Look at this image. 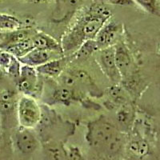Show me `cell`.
<instances>
[{"label":"cell","mask_w":160,"mask_h":160,"mask_svg":"<svg viewBox=\"0 0 160 160\" xmlns=\"http://www.w3.org/2000/svg\"><path fill=\"white\" fill-rule=\"evenodd\" d=\"M112 12L102 3L91 5L62 37V52L76 51L88 40L95 39L104 24L111 18Z\"/></svg>","instance_id":"6da1fadb"},{"label":"cell","mask_w":160,"mask_h":160,"mask_svg":"<svg viewBox=\"0 0 160 160\" xmlns=\"http://www.w3.org/2000/svg\"><path fill=\"white\" fill-rule=\"evenodd\" d=\"M87 139L94 149L104 154H115L122 147V134L108 119L99 118L88 126Z\"/></svg>","instance_id":"7a4b0ae2"},{"label":"cell","mask_w":160,"mask_h":160,"mask_svg":"<svg viewBox=\"0 0 160 160\" xmlns=\"http://www.w3.org/2000/svg\"><path fill=\"white\" fill-rule=\"evenodd\" d=\"M17 117L20 127L33 129L39 124L42 118V110L34 97H20L16 105Z\"/></svg>","instance_id":"3957f363"},{"label":"cell","mask_w":160,"mask_h":160,"mask_svg":"<svg viewBox=\"0 0 160 160\" xmlns=\"http://www.w3.org/2000/svg\"><path fill=\"white\" fill-rule=\"evenodd\" d=\"M95 55L97 62L106 77L113 85H118L122 82V76L115 62V47L112 46L105 49L98 50Z\"/></svg>","instance_id":"277c9868"},{"label":"cell","mask_w":160,"mask_h":160,"mask_svg":"<svg viewBox=\"0 0 160 160\" xmlns=\"http://www.w3.org/2000/svg\"><path fill=\"white\" fill-rule=\"evenodd\" d=\"M85 0H55L51 13V22L56 24L69 22L82 8Z\"/></svg>","instance_id":"5b68a950"},{"label":"cell","mask_w":160,"mask_h":160,"mask_svg":"<svg viewBox=\"0 0 160 160\" xmlns=\"http://www.w3.org/2000/svg\"><path fill=\"white\" fill-rule=\"evenodd\" d=\"M122 30V25L118 22L110 18L103 25L95 38L98 50L112 47L116 43L118 34Z\"/></svg>","instance_id":"8992f818"},{"label":"cell","mask_w":160,"mask_h":160,"mask_svg":"<svg viewBox=\"0 0 160 160\" xmlns=\"http://www.w3.org/2000/svg\"><path fill=\"white\" fill-rule=\"evenodd\" d=\"M38 75L35 68L23 64L21 66L17 87L23 95L33 97L32 95L36 93L38 89Z\"/></svg>","instance_id":"52a82bcc"},{"label":"cell","mask_w":160,"mask_h":160,"mask_svg":"<svg viewBox=\"0 0 160 160\" xmlns=\"http://www.w3.org/2000/svg\"><path fill=\"white\" fill-rule=\"evenodd\" d=\"M72 77V86L71 88L77 91H86L93 96H101L102 92L98 88L94 80L92 79L88 72L83 70L68 69Z\"/></svg>","instance_id":"ba28073f"},{"label":"cell","mask_w":160,"mask_h":160,"mask_svg":"<svg viewBox=\"0 0 160 160\" xmlns=\"http://www.w3.org/2000/svg\"><path fill=\"white\" fill-rule=\"evenodd\" d=\"M15 143L17 148L22 153L31 154L37 149L38 141L35 133L31 129L20 127L15 135Z\"/></svg>","instance_id":"9c48e42d"},{"label":"cell","mask_w":160,"mask_h":160,"mask_svg":"<svg viewBox=\"0 0 160 160\" xmlns=\"http://www.w3.org/2000/svg\"><path fill=\"white\" fill-rule=\"evenodd\" d=\"M115 47V58L117 68L122 78L128 77L132 68V59L128 47L123 42H117Z\"/></svg>","instance_id":"30bf717a"},{"label":"cell","mask_w":160,"mask_h":160,"mask_svg":"<svg viewBox=\"0 0 160 160\" xmlns=\"http://www.w3.org/2000/svg\"><path fill=\"white\" fill-rule=\"evenodd\" d=\"M61 55L56 52L47 51V50L38 49L34 48L32 51H30L28 54L24 55L23 57L18 58L19 62L23 65H28L33 68H37L46 62H49L52 59L58 58V57H55V55Z\"/></svg>","instance_id":"8fae6325"},{"label":"cell","mask_w":160,"mask_h":160,"mask_svg":"<svg viewBox=\"0 0 160 160\" xmlns=\"http://www.w3.org/2000/svg\"><path fill=\"white\" fill-rule=\"evenodd\" d=\"M71 57H60L52 59L42 65L37 67L36 71L39 75L50 78H58L61 73L65 70L66 66Z\"/></svg>","instance_id":"7c38bea8"},{"label":"cell","mask_w":160,"mask_h":160,"mask_svg":"<svg viewBox=\"0 0 160 160\" xmlns=\"http://www.w3.org/2000/svg\"><path fill=\"white\" fill-rule=\"evenodd\" d=\"M31 39L35 48L47 50V51L58 53L61 55L63 54L61 43H59L55 38L46 33L41 31L35 32L31 37Z\"/></svg>","instance_id":"4fadbf2b"},{"label":"cell","mask_w":160,"mask_h":160,"mask_svg":"<svg viewBox=\"0 0 160 160\" xmlns=\"http://www.w3.org/2000/svg\"><path fill=\"white\" fill-rule=\"evenodd\" d=\"M134 113L130 105L127 102L118 106V108L115 113V119L117 124L121 128H128L132 123Z\"/></svg>","instance_id":"5bb4252c"},{"label":"cell","mask_w":160,"mask_h":160,"mask_svg":"<svg viewBox=\"0 0 160 160\" xmlns=\"http://www.w3.org/2000/svg\"><path fill=\"white\" fill-rule=\"evenodd\" d=\"M76 93L75 90L60 85L52 93V100L54 102L69 104L71 101L78 98Z\"/></svg>","instance_id":"9a60e30c"},{"label":"cell","mask_w":160,"mask_h":160,"mask_svg":"<svg viewBox=\"0 0 160 160\" xmlns=\"http://www.w3.org/2000/svg\"><path fill=\"white\" fill-rule=\"evenodd\" d=\"M34 48H35V47L33 44L32 39H31V38H30L27 40L22 41V42L8 46L5 48V51L10 53L13 56L16 57L17 58H19L28 54Z\"/></svg>","instance_id":"2e32d148"},{"label":"cell","mask_w":160,"mask_h":160,"mask_svg":"<svg viewBox=\"0 0 160 160\" xmlns=\"http://www.w3.org/2000/svg\"><path fill=\"white\" fill-rule=\"evenodd\" d=\"M98 51L97 44L95 39L88 40L84 42L79 48L73 53V58L76 60H86L90 58L91 55H95V53Z\"/></svg>","instance_id":"e0dca14e"},{"label":"cell","mask_w":160,"mask_h":160,"mask_svg":"<svg viewBox=\"0 0 160 160\" xmlns=\"http://www.w3.org/2000/svg\"><path fill=\"white\" fill-rule=\"evenodd\" d=\"M17 102H15V94L12 91L0 90V111L10 113Z\"/></svg>","instance_id":"ac0fdd59"},{"label":"cell","mask_w":160,"mask_h":160,"mask_svg":"<svg viewBox=\"0 0 160 160\" xmlns=\"http://www.w3.org/2000/svg\"><path fill=\"white\" fill-rule=\"evenodd\" d=\"M22 28V22L18 18L8 14H0V30L14 31Z\"/></svg>","instance_id":"d6986e66"},{"label":"cell","mask_w":160,"mask_h":160,"mask_svg":"<svg viewBox=\"0 0 160 160\" xmlns=\"http://www.w3.org/2000/svg\"><path fill=\"white\" fill-rule=\"evenodd\" d=\"M135 4L139 5L144 11L151 15H159V8L157 0H133Z\"/></svg>","instance_id":"ffe728a7"},{"label":"cell","mask_w":160,"mask_h":160,"mask_svg":"<svg viewBox=\"0 0 160 160\" xmlns=\"http://www.w3.org/2000/svg\"><path fill=\"white\" fill-rule=\"evenodd\" d=\"M20 63L21 62H19V60L16 57L13 56L11 64H10L9 68L7 70V71L9 73L10 75H12V76L18 78L20 75V70H21V65H20Z\"/></svg>","instance_id":"44dd1931"},{"label":"cell","mask_w":160,"mask_h":160,"mask_svg":"<svg viewBox=\"0 0 160 160\" xmlns=\"http://www.w3.org/2000/svg\"><path fill=\"white\" fill-rule=\"evenodd\" d=\"M13 55L6 51H0V68L4 70L8 69L12 60Z\"/></svg>","instance_id":"7402d4cb"},{"label":"cell","mask_w":160,"mask_h":160,"mask_svg":"<svg viewBox=\"0 0 160 160\" xmlns=\"http://www.w3.org/2000/svg\"><path fill=\"white\" fill-rule=\"evenodd\" d=\"M131 149L133 152L136 153L138 155H144L148 152V147L146 142H135L131 143Z\"/></svg>","instance_id":"603a6c76"},{"label":"cell","mask_w":160,"mask_h":160,"mask_svg":"<svg viewBox=\"0 0 160 160\" xmlns=\"http://www.w3.org/2000/svg\"><path fill=\"white\" fill-rule=\"evenodd\" d=\"M110 4L121 7H133L135 6V2L133 0H107Z\"/></svg>","instance_id":"cb8c5ba5"},{"label":"cell","mask_w":160,"mask_h":160,"mask_svg":"<svg viewBox=\"0 0 160 160\" xmlns=\"http://www.w3.org/2000/svg\"><path fill=\"white\" fill-rule=\"evenodd\" d=\"M3 77V72H2V68H0V79Z\"/></svg>","instance_id":"d4e9b609"},{"label":"cell","mask_w":160,"mask_h":160,"mask_svg":"<svg viewBox=\"0 0 160 160\" xmlns=\"http://www.w3.org/2000/svg\"><path fill=\"white\" fill-rule=\"evenodd\" d=\"M31 1H32V2H38V1H39V0H31Z\"/></svg>","instance_id":"484cf974"},{"label":"cell","mask_w":160,"mask_h":160,"mask_svg":"<svg viewBox=\"0 0 160 160\" xmlns=\"http://www.w3.org/2000/svg\"><path fill=\"white\" fill-rule=\"evenodd\" d=\"M18 1H22V0H18Z\"/></svg>","instance_id":"4316f807"}]
</instances>
